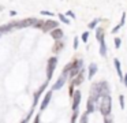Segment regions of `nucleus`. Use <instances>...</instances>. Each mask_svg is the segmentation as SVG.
Here are the masks:
<instances>
[{
  "label": "nucleus",
  "instance_id": "nucleus-1",
  "mask_svg": "<svg viewBox=\"0 0 127 123\" xmlns=\"http://www.w3.org/2000/svg\"><path fill=\"white\" fill-rule=\"evenodd\" d=\"M98 108H100V112H101L102 116L111 115V111H112V100H111V96H104V97L100 98Z\"/></svg>",
  "mask_w": 127,
  "mask_h": 123
},
{
  "label": "nucleus",
  "instance_id": "nucleus-2",
  "mask_svg": "<svg viewBox=\"0 0 127 123\" xmlns=\"http://www.w3.org/2000/svg\"><path fill=\"white\" fill-rule=\"evenodd\" d=\"M82 67H83V60L77 59V60H74V62H71V70H70V73H68V77L71 79L75 78V77L82 71Z\"/></svg>",
  "mask_w": 127,
  "mask_h": 123
},
{
  "label": "nucleus",
  "instance_id": "nucleus-3",
  "mask_svg": "<svg viewBox=\"0 0 127 123\" xmlns=\"http://www.w3.org/2000/svg\"><path fill=\"white\" fill-rule=\"evenodd\" d=\"M56 66H58V57H56V56L51 57V59L48 60V63H47V79H48V81L52 78L53 71H55Z\"/></svg>",
  "mask_w": 127,
  "mask_h": 123
},
{
  "label": "nucleus",
  "instance_id": "nucleus-4",
  "mask_svg": "<svg viewBox=\"0 0 127 123\" xmlns=\"http://www.w3.org/2000/svg\"><path fill=\"white\" fill-rule=\"evenodd\" d=\"M56 27H59V23L56 21H53V19H48V21L44 22V26H42V32L44 33H48V32H52L53 29H56Z\"/></svg>",
  "mask_w": 127,
  "mask_h": 123
},
{
  "label": "nucleus",
  "instance_id": "nucleus-5",
  "mask_svg": "<svg viewBox=\"0 0 127 123\" xmlns=\"http://www.w3.org/2000/svg\"><path fill=\"white\" fill-rule=\"evenodd\" d=\"M36 18H26L23 21H18V29H25V27H30L36 23Z\"/></svg>",
  "mask_w": 127,
  "mask_h": 123
},
{
  "label": "nucleus",
  "instance_id": "nucleus-6",
  "mask_svg": "<svg viewBox=\"0 0 127 123\" xmlns=\"http://www.w3.org/2000/svg\"><path fill=\"white\" fill-rule=\"evenodd\" d=\"M67 77H68V74H66V73H62V75L59 77V79L56 81V83L52 86V90H59V89H62V87H63V85L66 83V79H67Z\"/></svg>",
  "mask_w": 127,
  "mask_h": 123
},
{
  "label": "nucleus",
  "instance_id": "nucleus-7",
  "mask_svg": "<svg viewBox=\"0 0 127 123\" xmlns=\"http://www.w3.org/2000/svg\"><path fill=\"white\" fill-rule=\"evenodd\" d=\"M98 83V89H100V94H101V97H104V96H109L111 90H109V86H108V83L105 81H101V82H97Z\"/></svg>",
  "mask_w": 127,
  "mask_h": 123
},
{
  "label": "nucleus",
  "instance_id": "nucleus-8",
  "mask_svg": "<svg viewBox=\"0 0 127 123\" xmlns=\"http://www.w3.org/2000/svg\"><path fill=\"white\" fill-rule=\"evenodd\" d=\"M71 98H72V111H78V107H79V103H81V92L79 90H75Z\"/></svg>",
  "mask_w": 127,
  "mask_h": 123
},
{
  "label": "nucleus",
  "instance_id": "nucleus-9",
  "mask_svg": "<svg viewBox=\"0 0 127 123\" xmlns=\"http://www.w3.org/2000/svg\"><path fill=\"white\" fill-rule=\"evenodd\" d=\"M47 86H48V81L45 82V83H42L41 86H40V89L37 90L36 93H34V98H33V107H36V105H37V101H38L40 96H41V94H42V92H44V90L47 89Z\"/></svg>",
  "mask_w": 127,
  "mask_h": 123
},
{
  "label": "nucleus",
  "instance_id": "nucleus-10",
  "mask_svg": "<svg viewBox=\"0 0 127 123\" xmlns=\"http://www.w3.org/2000/svg\"><path fill=\"white\" fill-rule=\"evenodd\" d=\"M51 98H52V90H49V92L45 93V97L42 98V101H41V107H40V108H41V111H44V109L48 107V104H49Z\"/></svg>",
  "mask_w": 127,
  "mask_h": 123
},
{
  "label": "nucleus",
  "instance_id": "nucleus-11",
  "mask_svg": "<svg viewBox=\"0 0 127 123\" xmlns=\"http://www.w3.org/2000/svg\"><path fill=\"white\" fill-rule=\"evenodd\" d=\"M63 36H64V33H63V30L62 29H59V27H56V29H53L52 32H51V37L53 38V40H62L63 38Z\"/></svg>",
  "mask_w": 127,
  "mask_h": 123
},
{
  "label": "nucleus",
  "instance_id": "nucleus-12",
  "mask_svg": "<svg viewBox=\"0 0 127 123\" xmlns=\"http://www.w3.org/2000/svg\"><path fill=\"white\" fill-rule=\"evenodd\" d=\"M83 73H85V70H82L77 77H75V78H72V82H71V83L74 85V86H78V85H81V83L83 82V79H85V74H83Z\"/></svg>",
  "mask_w": 127,
  "mask_h": 123
},
{
  "label": "nucleus",
  "instance_id": "nucleus-13",
  "mask_svg": "<svg viewBox=\"0 0 127 123\" xmlns=\"http://www.w3.org/2000/svg\"><path fill=\"white\" fill-rule=\"evenodd\" d=\"M96 101L93 100V98H90L89 97V100H88V105H86V112L88 114H93L94 111H96Z\"/></svg>",
  "mask_w": 127,
  "mask_h": 123
},
{
  "label": "nucleus",
  "instance_id": "nucleus-14",
  "mask_svg": "<svg viewBox=\"0 0 127 123\" xmlns=\"http://www.w3.org/2000/svg\"><path fill=\"white\" fill-rule=\"evenodd\" d=\"M96 38L98 42H101V41L105 40V32L102 27H96Z\"/></svg>",
  "mask_w": 127,
  "mask_h": 123
},
{
  "label": "nucleus",
  "instance_id": "nucleus-15",
  "mask_svg": "<svg viewBox=\"0 0 127 123\" xmlns=\"http://www.w3.org/2000/svg\"><path fill=\"white\" fill-rule=\"evenodd\" d=\"M113 64H115V68H116V73H118L119 78H120V79H123V73H122L120 60H119V59H113Z\"/></svg>",
  "mask_w": 127,
  "mask_h": 123
},
{
  "label": "nucleus",
  "instance_id": "nucleus-16",
  "mask_svg": "<svg viewBox=\"0 0 127 123\" xmlns=\"http://www.w3.org/2000/svg\"><path fill=\"white\" fill-rule=\"evenodd\" d=\"M97 73V64L96 63H90L89 64V74H88V78L92 79L94 77V74Z\"/></svg>",
  "mask_w": 127,
  "mask_h": 123
},
{
  "label": "nucleus",
  "instance_id": "nucleus-17",
  "mask_svg": "<svg viewBox=\"0 0 127 123\" xmlns=\"http://www.w3.org/2000/svg\"><path fill=\"white\" fill-rule=\"evenodd\" d=\"M100 55H101L102 57L107 56V44H105V41H101V42H100Z\"/></svg>",
  "mask_w": 127,
  "mask_h": 123
},
{
  "label": "nucleus",
  "instance_id": "nucleus-18",
  "mask_svg": "<svg viewBox=\"0 0 127 123\" xmlns=\"http://www.w3.org/2000/svg\"><path fill=\"white\" fill-rule=\"evenodd\" d=\"M63 46H64L63 41H62V40H58V41H56V44H55V46H53V52H56V53H58V52H60Z\"/></svg>",
  "mask_w": 127,
  "mask_h": 123
},
{
  "label": "nucleus",
  "instance_id": "nucleus-19",
  "mask_svg": "<svg viewBox=\"0 0 127 123\" xmlns=\"http://www.w3.org/2000/svg\"><path fill=\"white\" fill-rule=\"evenodd\" d=\"M98 22H101V18H96V19H93V21H92L88 25V27H89V29H96L97 25H98Z\"/></svg>",
  "mask_w": 127,
  "mask_h": 123
},
{
  "label": "nucleus",
  "instance_id": "nucleus-20",
  "mask_svg": "<svg viewBox=\"0 0 127 123\" xmlns=\"http://www.w3.org/2000/svg\"><path fill=\"white\" fill-rule=\"evenodd\" d=\"M44 22H45V21H42V19H37L36 23L33 25V27H37V29H42V26H44Z\"/></svg>",
  "mask_w": 127,
  "mask_h": 123
},
{
  "label": "nucleus",
  "instance_id": "nucleus-21",
  "mask_svg": "<svg viewBox=\"0 0 127 123\" xmlns=\"http://www.w3.org/2000/svg\"><path fill=\"white\" fill-rule=\"evenodd\" d=\"M113 45H115V48H116V49L120 48V45H122V38L116 37L115 40H113Z\"/></svg>",
  "mask_w": 127,
  "mask_h": 123
},
{
  "label": "nucleus",
  "instance_id": "nucleus-22",
  "mask_svg": "<svg viewBox=\"0 0 127 123\" xmlns=\"http://www.w3.org/2000/svg\"><path fill=\"white\" fill-rule=\"evenodd\" d=\"M58 16L60 18V21L63 22V23H66V25H70V21L66 18V15H63V14H58Z\"/></svg>",
  "mask_w": 127,
  "mask_h": 123
},
{
  "label": "nucleus",
  "instance_id": "nucleus-23",
  "mask_svg": "<svg viewBox=\"0 0 127 123\" xmlns=\"http://www.w3.org/2000/svg\"><path fill=\"white\" fill-rule=\"evenodd\" d=\"M119 103H120V108H122V109H124L126 104H124V96H123V94L119 96Z\"/></svg>",
  "mask_w": 127,
  "mask_h": 123
},
{
  "label": "nucleus",
  "instance_id": "nucleus-24",
  "mask_svg": "<svg viewBox=\"0 0 127 123\" xmlns=\"http://www.w3.org/2000/svg\"><path fill=\"white\" fill-rule=\"evenodd\" d=\"M88 112H85V114L81 116V119H79V123H88Z\"/></svg>",
  "mask_w": 127,
  "mask_h": 123
},
{
  "label": "nucleus",
  "instance_id": "nucleus-25",
  "mask_svg": "<svg viewBox=\"0 0 127 123\" xmlns=\"http://www.w3.org/2000/svg\"><path fill=\"white\" fill-rule=\"evenodd\" d=\"M81 38H82L83 42H88V38H89V32H83L82 36H81Z\"/></svg>",
  "mask_w": 127,
  "mask_h": 123
},
{
  "label": "nucleus",
  "instance_id": "nucleus-26",
  "mask_svg": "<svg viewBox=\"0 0 127 123\" xmlns=\"http://www.w3.org/2000/svg\"><path fill=\"white\" fill-rule=\"evenodd\" d=\"M78 115H79V111H74V114H72V116H71V123H75V122H77Z\"/></svg>",
  "mask_w": 127,
  "mask_h": 123
},
{
  "label": "nucleus",
  "instance_id": "nucleus-27",
  "mask_svg": "<svg viewBox=\"0 0 127 123\" xmlns=\"http://www.w3.org/2000/svg\"><path fill=\"white\" fill-rule=\"evenodd\" d=\"M124 22H126V12H123V14H122V19H120V23H119V26H123V25H124Z\"/></svg>",
  "mask_w": 127,
  "mask_h": 123
},
{
  "label": "nucleus",
  "instance_id": "nucleus-28",
  "mask_svg": "<svg viewBox=\"0 0 127 123\" xmlns=\"http://www.w3.org/2000/svg\"><path fill=\"white\" fill-rule=\"evenodd\" d=\"M41 15H47V16H53L55 14L53 12H51V11H45V10H42L41 11Z\"/></svg>",
  "mask_w": 127,
  "mask_h": 123
},
{
  "label": "nucleus",
  "instance_id": "nucleus-29",
  "mask_svg": "<svg viewBox=\"0 0 127 123\" xmlns=\"http://www.w3.org/2000/svg\"><path fill=\"white\" fill-rule=\"evenodd\" d=\"M104 123H113V119L108 115V116H104Z\"/></svg>",
  "mask_w": 127,
  "mask_h": 123
},
{
  "label": "nucleus",
  "instance_id": "nucleus-30",
  "mask_svg": "<svg viewBox=\"0 0 127 123\" xmlns=\"http://www.w3.org/2000/svg\"><path fill=\"white\" fill-rule=\"evenodd\" d=\"M78 44H79V38L75 37L74 38V49H78Z\"/></svg>",
  "mask_w": 127,
  "mask_h": 123
},
{
  "label": "nucleus",
  "instance_id": "nucleus-31",
  "mask_svg": "<svg viewBox=\"0 0 127 123\" xmlns=\"http://www.w3.org/2000/svg\"><path fill=\"white\" fill-rule=\"evenodd\" d=\"M119 30H120V26H119V25H118V26H115V27H113V29H112V34H116V33H118Z\"/></svg>",
  "mask_w": 127,
  "mask_h": 123
},
{
  "label": "nucleus",
  "instance_id": "nucleus-32",
  "mask_svg": "<svg viewBox=\"0 0 127 123\" xmlns=\"http://www.w3.org/2000/svg\"><path fill=\"white\" fill-rule=\"evenodd\" d=\"M122 81H123L124 86H127V74H126V75H123V79H122Z\"/></svg>",
  "mask_w": 127,
  "mask_h": 123
},
{
  "label": "nucleus",
  "instance_id": "nucleus-33",
  "mask_svg": "<svg viewBox=\"0 0 127 123\" xmlns=\"http://www.w3.org/2000/svg\"><path fill=\"white\" fill-rule=\"evenodd\" d=\"M67 15H68V16H71V18H75V14L72 12V11H67Z\"/></svg>",
  "mask_w": 127,
  "mask_h": 123
},
{
  "label": "nucleus",
  "instance_id": "nucleus-34",
  "mask_svg": "<svg viewBox=\"0 0 127 123\" xmlns=\"http://www.w3.org/2000/svg\"><path fill=\"white\" fill-rule=\"evenodd\" d=\"M30 115H32V112H30V114H29V116H26V119L23 120V122H21V123H26V122H28V120H29V118H30Z\"/></svg>",
  "mask_w": 127,
  "mask_h": 123
},
{
  "label": "nucleus",
  "instance_id": "nucleus-35",
  "mask_svg": "<svg viewBox=\"0 0 127 123\" xmlns=\"http://www.w3.org/2000/svg\"><path fill=\"white\" fill-rule=\"evenodd\" d=\"M10 15H11V16H15V15H17V11H10Z\"/></svg>",
  "mask_w": 127,
  "mask_h": 123
},
{
  "label": "nucleus",
  "instance_id": "nucleus-36",
  "mask_svg": "<svg viewBox=\"0 0 127 123\" xmlns=\"http://www.w3.org/2000/svg\"><path fill=\"white\" fill-rule=\"evenodd\" d=\"M40 122V115H37L36 116V120H34V123H38Z\"/></svg>",
  "mask_w": 127,
  "mask_h": 123
}]
</instances>
